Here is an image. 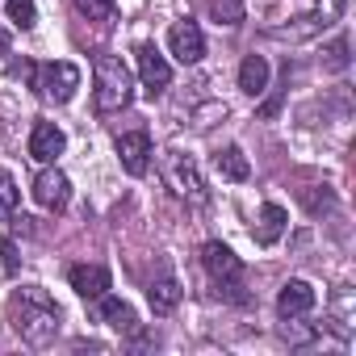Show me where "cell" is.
I'll list each match as a JSON object with an SVG mask.
<instances>
[{
  "label": "cell",
  "mask_w": 356,
  "mask_h": 356,
  "mask_svg": "<svg viewBox=\"0 0 356 356\" xmlns=\"http://www.w3.org/2000/svg\"><path fill=\"white\" fill-rule=\"evenodd\" d=\"M159 176H163V185L172 189V197H181V202H206V181H202V168H197L193 155L163 151Z\"/></svg>",
  "instance_id": "3957f363"
},
{
  "label": "cell",
  "mask_w": 356,
  "mask_h": 356,
  "mask_svg": "<svg viewBox=\"0 0 356 356\" xmlns=\"http://www.w3.org/2000/svg\"><path fill=\"white\" fill-rule=\"evenodd\" d=\"M348 9V0H314V13L298 17L293 26H281V30H268V38H281V42H306L323 30H331Z\"/></svg>",
  "instance_id": "277c9868"
},
{
  "label": "cell",
  "mask_w": 356,
  "mask_h": 356,
  "mask_svg": "<svg viewBox=\"0 0 356 356\" xmlns=\"http://www.w3.org/2000/svg\"><path fill=\"white\" fill-rule=\"evenodd\" d=\"M151 310L155 314H168V310H176L181 306V298H185V289H181V281H172V277H163V281H155L151 285Z\"/></svg>",
  "instance_id": "2e32d148"
},
{
  "label": "cell",
  "mask_w": 356,
  "mask_h": 356,
  "mask_svg": "<svg viewBox=\"0 0 356 356\" xmlns=\"http://www.w3.org/2000/svg\"><path fill=\"white\" fill-rule=\"evenodd\" d=\"M34 88H38L47 101L67 105V101L76 97V88H80V67H76V63H67V59L42 63V67H38V76H34Z\"/></svg>",
  "instance_id": "5b68a950"
},
{
  "label": "cell",
  "mask_w": 356,
  "mask_h": 356,
  "mask_svg": "<svg viewBox=\"0 0 356 356\" xmlns=\"http://www.w3.org/2000/svg\"><path fill=\"white\" fill-rule=\"evenodd\" d=\"M67 281H72V289H76L80 298H88V302H97V298L109 289V273H105L101 264H76V268L67 273Z\"/></svg>",
  "instance_id": "4fadbf2b"
},
{
  "label": "cell",
  "mask_w": 356,
  "mask_h": 356,
  "mask_svg": "<svg viewBox=\"0 0 356 356\" xmlns=\"http://www.w3.org/2000/svg\"><path fill=\"white\" fill-rule=\"evenodd\" d=\"M134 59H138V76H143V88L151 92V97H159L168 84H172V67H168V59L151 47V42H138L134 47Z\"/></svg>",
  "instance_id": "ba28073f"
},
{
  "label": "cell",
  "mask_w": 356,
  "mask_h": 356,
  "mask_svg": "<svg viewBox=\"0 0 356 356\" xmlns=\"http://www.w3.org/2000/svg\"><path fill=\"white\" fill-rule=\"evenodd\" d=\"M239 88H243L248 97H260V92L268 88V59H264V55H248V59L239 63Z\"/></svg>",
  "instance_id": "9a60e30c"
},
{
  "label": "cell",
  "mask_w": 356,
  "mask_h": 356,
  "mask_svg": "<svg viewBox=\"0 0 356 356\" xmlns=\"http://www.w3.org/2000/svg\"><path fill=\"white\" fill-rule=\"evenodd\" d=\"M285 227H289V214L277 206V202H268L264 210H260V227H256V243L260 248H273L281 235H285Z\"/></svg>",
  "instance_id": "5bb4252c"
},
{
  "label": "cell",
  "mask_w": 356,
  "mask_h": 356,
  "mask_svg": "<svg viewBox=\"0 0 356 356\" xmlns=\"http://www.w3.org/2000/svg\"><path fill=\"white\" fill-rule=\"evenodd\" d=\"M0 268H5V273H17V243H13V239L0 243Z\"/></svg>",
  "instance_id": "cb8c5ba5"
},
{
  "label": "cell",
  "mask_w": 356,
  "mask_h": 356,
  "mask_svg": "<svg viewBox=\"0 0 356 356\" xmlns=\"http://www.w3.org/2000/svg\"><path fill=\"white\" fill-rule=\"evenodd\" d=\"M63 147H67V138H63V130H59L55 122H38V126L30 130V155H34L38 163H55V159L63 155Z\"/></svg>",
  "instance_id": "8fae6325"
},
{
  "label": "cell",
  "mask_w": 356,
  "mask_h": 356,
  "mask_svg": "<svg viewBox=\"0 0 356 356\" xmlns=\"http://www.w3.org/2000/svg\"><path fill=\"white\" fill-rule=\"evenodd\" d=\"M168 51L181 59L185 67L189 63H202V55H206V38H202V30H197V22H172V30H168Z\"/></svg>",
  "instance_id": "52a82bcc"
},
{
  "label": "cell",
  "mask_w": 356,
  "mask_h": 356,
  "mask_svg": "<svg viewBox=\"0 0 356 356\" xmlns=\"http://www.w3.org/2000/svg\"><path fill=\"white\" fill-rule=\"evenodd\" d=\"M134 97V80L126 72V63L118 55H97L92 63V105L97 113H118L126 109Z\"/></svg>",
  "instance_id": "7a4b0ae2"
},
{
  "label": "cell",
  "mask_w": 356,
  "mask_h": 356,
  "mask_svg": "<svg viewBox=\"0 0 356 356\" xmlns=\"http://www.w3.org/2000/svg\"><path fill=\"white\" fill-rule=\"evenodd\" d=\"M5 51H9V30L0 26V55H5Z\"/></svg>",
  "instance_id": "4316f807"
},
{
  "label": "cell",
  "mask_w": 356,
  "mask_h": 356,
  "mask_svg": "<svg viewBox=\"0 0 356 356\" xmlns=\"http://www.w3.org/2000/svg\"><path fill=\"white\" fill-rule=\"evenodd\" d=\"M314 310V289L306 281H285L281 293H277V314L281 318H302Z\"/></svg>",
  "instance_id": "7c38bea8"
},
{
  "label": "cell",
  "mask_w": 356,
  "mask_h": 356,
  "mask_svg": "<svg viewBox=\"0 0 356 356\" xmlns=\"http://www.w3.org/2000/svg\"><path fill=\"white\" fill-rule=\"evenodd\" d=\"M214 168L227 176V181H248V176H252V163H248V155L239 147H222L214 155Z\"/></svg>",
  "instance_id": "e0dca14e"
},
{
  "label": "cell",
  "mask_w": 356,
  "mask_h": 356,
  "mask_svg": "<svg viewBox=\"0 0 356 356\" xmlns=\"http://www.w3.org/2000/svg\"><path fill=\"white\" fill-rule=\"evenodd\" d=\"M202 264H206V273H210L222 289H239L243 264H239V256H235L227 243H206V248H202Z\"/></svg>",
  "instance_id": "8992f818"
},
{
  "label": "cell",
  "mask_w": 356,
  "mask_h": 356,
  "mask_svg": "<svg viewBox=\"0 0 356 356\" xmlns=\"http://www.w3.org/2000/svg\"><path fill=\"white\" fill-rule=\"evenodd\" d=\"M76 9L88 22H113L118 17V0H76Z\"/></svg>",
  "instance_id": "44dd1931"
},
{
  "label": "cell",
  "mask_w": 356,
  "mask_h": 356,
  "mask_svg": "<svg viewBox=\"0 0 356 356\" xmlns=\"http://www.w3.org/2000/svg\"><path fill=\"white\" fill-rule=\"evenodd\" d=\"M9 76H13V80H30V84H34V76H38V67H34L30 59H17V63H9Z\"/></svg>",
  "instance_id": "d4e9b609"
},
{
  "label": "cell",
  "mask_w": 356,
  "mask_h": 356,
  "mask_svg": "<svg viewBox=\"0 0 356 356\" xmlns=\"http://www.w3.org/2000/svg\"><path fill=\"white\" fill-rule=\"evenodd\" d=\"M101 318H105L113 331H134V327H138L134 310H130L126 302H118V298H105V293H101Z\"/></svg>",
  "instance_id": "ac0fdd59"
},
{
  "label": "cell",
  "mask_w": 356,
  "mask_h": 356,
  "mask_svg": "<svg viewBox=\"0 0 356 356\" xmlns=\"http://www.w3.org/2000/svg\"><path fill=\"white\" fill-rule=\"evenodd\" d=\"M306 206L318 214V197H314V193H306ZM323 206H331V193H323Z\"/></svg>",
  "instance_id": "484cf974"
},
{
  "label": "cell",
  "mask_w": 356,
  "mask_h": 356,
  "mask_svg": "<svg viewBox=\"0 0 356 356\" xmlns=\"http://www.w3.org/2000/svg\"><path fill=\"white\" fill-rule=\"evenodd\" d=\"M34 202H38L42 210H51V214H59V210L72 202V181H67L59 168H47L38 181H34Z\"/></svg>",
  "instance_id": "9c48e42d"
},
{
  "label": "cell",
  "mask_w": 356,
  "mask_h": 356,
  "mask_svg": "<svg viewBox=\"0 0 356 356\" xmlns=\"http://www.w3.org/2000/svg\"><path fill=\"white\" fill-rule=\"evenodd\" d=\"M323 67H327V72H343V67H348V38H343V34L323 51Z\"/></svg>",
  "instance_id": "603a6c76"
},
{
  "label": "cell",
  "mask_w": 356,
  "mask_h": 356,
  "mask_svg": "<svg viewBox=\"0 0 356 356\" xmlns=\"http://www.w3.org/2000/svg\"><path fill=\"white\" fill-rule=\"evenodd\" d=\"M210 17L218 26H239L243 22V0H210Z\"/></svg>",
  "instance_id": "ffe728a7"
},
{
  "label": "cell",
  "mask_w": 356,
  "mask_h": 356,
  "mask_svg": "<svg viewBox=\"0 0 356 356\" xmlns=\"http://www.w3.org/2000/svg\"><path fill=\"white\" fill-rule=\"evenodd\" d=\"M9 22L17 30H30L38 22V5H34V0H9Z\"/></svg>",
  "instance_id": "7402d4cb"
},
{
  "label": "cell",
  "mask_w": 356,
  "mask_h": 356,
  "mask_svg": "<svg viewBox=\"0 0 356 356\" xmlns=\"http://www.w3.org/2000/svg\"><path fill=\"white\" fill-rule=\"evenodd\" d=\"M13 327L30 348H47L59 335V306L51 302V293L42 285H22V293L13 298Z\"/></svg>",
  "instance_id": "6da1fadb"
},
{
  "label": "cell",
  "mask_w": 356,
  "mask_h": 356,
  "mask_svg": "<svg viewBox=\"0 0 356 356\" xmlns=\"http://www.w3.org/2000/svg\"><path fill=\"white\" fill-rule=\"evenodd\" d=\"M17 202H22V189L13 181V172L0 168V218H13L17 214Z\"/></svg>",
  "instance_id": "d6986e66"
},
{
  "label": "cell",
  "mask_w": 356,
  "mask_h": 356,
  "mask_svg": "<svg viewBox=\"0 0 356 356\" xmlns=\"http://www.w3.org/2000/svg\"><path fill=\"white\" fill-rule=\"evenodd\" d=\"M118 159H122V168H126L130 176H143L147 163H151V138H147V130L122 134V138H118Z\"/></svg>",
  "instance_id": "30bf717a"
}]
</instances>
